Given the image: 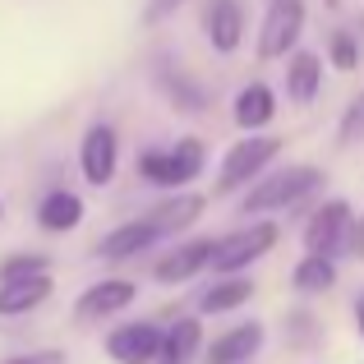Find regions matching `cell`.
I'll return each instance as SVG.
<instances>
[{
    "instance_id": "obj_1",
    "label": "cell",
    "mask_w": 364,
    "mask_h": 364,
    "mask_svg": "<svg viewBox=\"0 0 364 364\" xmlns=\"http://www.w3.org/2000/svg\"><path fill=\"white\" fill-rule=\"evenodd\" d=\"M203 203H208L203 194H185V189H176V198H166V203H157L152 213H143V217H134V222L116 226L111 235H102L97 258H107V263H124V258L148 254L152 245L171 240V235L185 231V226H194L198 213H203Z\"/></svg>"
},
{
    "instance_id": "obj_2",
    "label": "cell",
    "mask_w": 364,
    "mask_h": 364,
    "mask_svg": "<svg viewBox=\"0 0 364 364\" xmlns=\"http://www.w3.org/2000/svg\"><path fill=\"white\" fill-rule=\"evenodd\" d=\"M323 185V171L318 166H286V171H272V176H258L249 185L240 213L245 217H263V213H286V208L304 203L314 189Z\"/></svg>"
},
{
    "instance_id": "obj_3",
    "label": "cell",
    "mask_w": 364,
    "mask_h": 364,
    "mask_svg": "<svg viewBox=\"0 0 364 364\" xmlns=\"http://www.w3.org/2000/svg\"><path fill=\"white\" fill-rule=\"evenodd\" d=\"M203 143L198 139H180L171 143V148H148L139 157V176L148 180V185H161V189H185L189 180L203 176Z\"/></svg>"
},
{
    "instance_id": "obj_4",
    "label": "cell",
    "mask_w": 364,
    "mask_h": 364,
    "mask_svg": "<svg viewBox=\"0 0 364 364\" xmlns=\"http://www.w3.org/2000/svg\"><path fill=\"white\" fill-rule=\"evenodd\" d=\"M355 213L346 198H328L323 208H314L304 222V254H323V258H341L346 249H355Z\"/></svg>"
},
{
    "instance_id": "obj_5",
    "label": "cell",
    "mask_w": 364,
    "mask_h": 364,
    "mask_svg": "<svg viewBox=\"0 0 364 364\" xmlns=\"http://www.w3.org/2000/svg\"><path fill=\"white\" fill-rule=\"evenodd\" d=\"M277 157H282V139H272V134H245L240 143H231V152H226V161H222L217 194H235V189H245L249 180H258Z\"/></svg>"
},
{
    "instance_id": "obj_6",
    "label": "cell",
    "mask_w": 364,
    "mask_h": 364,
    "mask_svg": "<svg viewBox=\"0 0 364 364\" xmlns=\"http://www.w3.org/2000/svg\"><path fill=\"white\" fill-rule=\"evenodd\" d=\"M277 235H282V231H277L272 222H249V226H240V231L222 235V240H217V249H213V272H217V277H231V272L254 267L258 258L272 254Z\"/></svg>"
},
{
    "instance_id": "obj_7",
    "label": "cell",
    "mask_w": 364,
    "mask_h": 364,
    "mask_svg": "<svg viewBox=\"0 0 364 364\" xmlns=\"http://www.w3.org/2000/svg\"><path fill=\"white\" fill-rule=\"evenodd\" d=\"M304 33V0H267L258 28V60H286Z\"/></svg>"
},
{
    "instance_id": "obj_8",
    "label": "cell",
    "mask_w": 364,
    "mask_h": 364,
    "mask_svg": "<svg viewBox=\"0 0 364 364\" xmlns=\"http://www.w3.org/2000/svg\"><path fill=\"white\" fill-rule=\"evenodd\" d=\"M79 166H83V180L88 185H111V176H116V166H120V139H116V129L111 124H92L88 134H83V143H79Z\"/></svg>"
},
{
    "instance_id": "obj_9",
    "label": "cell",
    "mask_w": 364,
    "mask_h": 364,
    "mask_svg": "<svg viewBox=\"0 0 364 364\" xmlns=\"http://www.w3.org/2000/svg\"><path fill=\"white\" fill-rule=\"evenodd\" d=\"M161 328L157 323H124L107 337V355L116 364H157Z\"/></svg>"
},
{
    "instance_id": "obj_10",
    "label": "cell",
    "mask_w": 364,
    "mask_h": 364,
    "mask_svg": "<svg viewBox=\"0 0 364 364\" xmlns=\"http://www.w3.org/2000/svg\"><path fill=\"white\" fill-rule=\"evenodd\" d=\"M134 295H139V286H134V282H124V277H107V282L88 286V291L74 300V314H79L83 323H97V318H111V314L129 309Z\"/></svg>"
},
{
    "instance_id": "obj_11",
    "label": "cell",
    "mask_w": 364,
    "mask_h": 364,
    "mask_svg": "<svg viewBox=\"0 0 364 364\" xmlns=\"http://www.w3.org/2000/svg\"><path fill=\"white\" fill-rule=\"evenodd\" d=\"M213 249H217V240H189V245H176L171 254L157 258L152 277H157V282H166V286H180V282H189V277H198L203 267H213Z\"/></svg>"
},
{
    "instance_id": "obj_12",
    "label": "cell",
    "mask_w": 364,
    "mask_h": 364,
    "mask_svg": "<svg viewBox=\"0 0 364 364\" xmlns=\"http://www.w3.org/2000/svg\"><path fill=\"white\" fill-rule=\"evenodd\" d=\"M203 33L213 42V51L231 55L245 42V9L240 0H208L203 5Z\"/></svg>"
},
{
    "instance_id": "obj_13",
    "label": "cell",
    "mask_w": 364,
    "mask_h": 364,
    "mask_svg": "<svg viewBox=\"0 0 364 364\" xmlns=\"http://www.w3.org/2000/svg\"><path fill=\"white\" fill-rule=\"evenodd\" d=\"M263 341H267L263 323H240V328H226L222 337L208 346L203 364H249L258 350H263Z\"/></svg>"
},
{
    "instance_id": "obj_14",
    "label": "cell",
    "mask_w": 364,
    "mask_h": 364,
    "mask_svg": "<svg viewBox=\"0 0 364 364\" xmlns=\"http://www.w3.org/2000/svg\"><path fill=\"white\" fill-rule=\"evenodd\" d=\"M277 120V92L267 88V83H245L240 92H235V124H240L245 134H258L267 129V124Z\"/></svg>"
},
{
    "instance_id": "obj_15",
    "label": "cell",
    "mask_w": 364,
    "mask_h": 364,
    "mask_svg": "<svg viewBox=\"0 0 364 364\" xmlns=\"http://www.w3.org/2000/svg\"><path fill=\"white\" fill-rule=\"evenodd\" d=\"M51 295V272H33V277H9L0 282V318H14L28 314Z\"/></svg>"
},
{
    "instance_id": "obj_16",
    "label": "cell",
    "mask_w": 364,
    "mask_h": 364,
    "mask_svg": "<svg viewBox=\"0 0 364 364\" xmlns=\"http://www.w3.org/2000/svg\"><path fill=\"white\" fill-rule=\"evenodd\" d=\"M323 88V55L314 51H291L286 55V97L291 102H314Z\"/></svg>"
},
{
    "instance_id": "obj_17",
    "label": "cell",
    "mask_w": 364,
    "mask_h": 364,
    "mask_svg": "<svg viewBox=\"0 0 364 364\" xmlns=\"http://www.w3.org/2000/svg\"><path fill=\"white\" fill-rule=\"evenodd\" d=\"M198 350H203V328H198V318H176L161 332L157 364H194Z\"/></svg>"
},
{
    "instance_id": "obj_18",
    "label": "cell",
    "mask_w": 364,
    "mask_h": 364,
    "mask_svg": "<svg viewBox=\"0 0 364 364\" xmlns=\"http://www.w3.org/2000/svg\"><path fill=\"white\" fill-rule=\"evenodd\" d=\"M249 300H254V282L240 277V272H231V277H217V282L198 295V314H231Z\"/></svg>"
},
{
    "instance_id": "obj_19",
    "label": "cell",
    "mask_w": 364,
    "mask_h": 364,
    "mask_svg": "<svg viewBox=\"0 0 364 364\" xmlns=\"http://www.w3.org/2000/svg\"><path fill=\"white\" fill-rule=\"evenodd\" d=\"M37 222H42V231H74V226L83 222L79 194H70V189H51V194L37 203Z\"/></svg>"
},
{
    "instance_id": "obj_20",
    "label": "cell",
    "mask_w": 364,
    "mask_h": 364,
    "mask_svg": "<svg viewBox=\"0 0 364 364\" xmlns=\"http://www.w3.org/2000/svg\"><path fill=\"white\" fill-rule=\"evenodd\" d=\"M291 282H295V291H304V295H323V291H332V286H337V258L304 254L300 263H295Z\"/></svg>"
},
{
    "instance_id": "obj_21",
    "label": "cell",
    "mask_w": 364,
    "mask_h": 364,
    "mask_svg": "<svg viewBox=\"0 0 364 364\" xmlns=\"http://www.w3.org/2000/svg\"><path fill=\"white\" fill-rule=\"evenodd\" d=\"M328 55H332V65H337V70H355V65H360V42L350 33H332Z\"/></svg>"
},
{
    "instance_id": "obj_22",
    "label": "cell",
    "mask_w": 364,
    "mask_h": 364,
    "mask_svg": "<svg viewBox=\"0 0 364 364\" xmlns=\"http://www.w3.org/2000/svg\"><path fill=\"white\" fill-rule=\"evenodd\" d=\"M33 272H51V263H46V258H9V263L0 267V282H9V277H33Z\"/></svg>"
},
{
    "instance_id": "obj_23",
    "label": "cell",
    "mask_w": 364,
    "mask_h": 364,
    "mask_svg": "<svg viewBox=\"0 0 364 364\" xmlns=\"http://www.w3.org/2000/svg\"><path fill=\"white\" fill-rule=\"evenodd\" d=\"M185 5V0H148V9H143V18H148V23H157V18H166L171 9H180Z\"/></svg>"
},
{
    "instance_id": "obj_24",
    "label": "cell",
    "mask_w": 364,
    "mask_h": 364,
    "mask_svg": "<svg viewBox=\"0 0 364 364\" xmlns=\"http://www.w3.org/2000/svg\"><path fill=\"white\" fill-rule=\"evenodd\" d=\"M355 129H364V97H360V102H350L346 120H341V134H355Z\"/></svg>"
},
{
    "instance_id": "obj_25",
    "label": "cell",
    "mask_w": 364,
    "mask_h": 364,
    "mask_svg": "<svg viewBox=\"0 0 364 364\" xmlns=\"http://www.w3.org/2000/svg\"><path fill=\"white\" fill-rule=\"evenodd\" d=\"M14 364H55V355H28V360H14Z\"/></svg>"
},
{
    "instance_id": "obj_26",
    "label": "cell",
    "mask_w": 364,
    "mask_h": 364,
    "mask_svg": "<svg viewBox=\"0 0 364 364\" xmlns=\"http://www.w3.org/2000/svg\"><path fill=\"white\" fill-rule=\"evenodd\" d=\"M355 323H360V337H364V300L355 304Z\"/></svg>"
},
{
    "instance_id": "obj_27",
    "label": "cell",
    "mask_w": 364,
    "mask_h": 364,
    "mask_svg": "<svg viewBox=\"0 0 364 364\" xmlns=\"http://www.w3.org/2000/svg\"><path fill=\"white\" fill-rule=\"evenodd\" d=\"M355 249H360V254H364V226H360V231H355Z\"/></svg>"
}]
</instances>
